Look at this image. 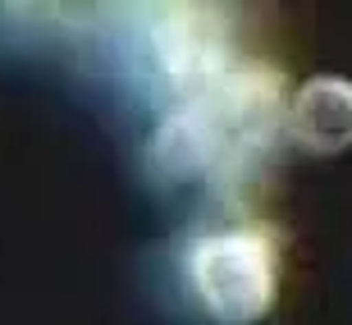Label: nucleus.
Segmentation results:
<instances>
[{
    "mask_svg": "<svg viewBox=\"0 0 352 325\" xmlns=\"http://www.w3.org/2000/svg\"><path fill=\"white\" fill-rule=\"evenodd\" d=\"M288 138L311 156H339L352 147V78H307L284 110Z\"/></svg>",
    "mask_w": 352,
    "mask_h": 325,
    "instance_id": "nucleus-3",
    "label": "nucleus"
},
{
    "mask_svg": "<svg viewBox=\"0 0 352 325\" xmlns=\"http://www.w3.org/2000/svg\"><path fill=\"white\" fill-rule=\"evenodd\" d=\"M224 160V143L210 115L197 101L179 105L174 115H165L146 143V169L160 183H188L197 174H206Z\"/></svg>",
    "mask_w": 352,
    "mask_h": 325,
    "instance_id": "nucleus-4",
    "label": "nucleus"
},
{
    "mask_svg": "<svg viewBox=\"0 0 352 325\" xmlns=\"http://www.w3.org/2000/svg\"><path fill=\"white\" fill-rule=\"evenodd\" d=\"M151 55L165 83L188 92V101L229 74V41L210 10L170 5L151 19Z\"/></svg>",
    "mask_w": 352,
    "mask_h": 325,
    "instance_id": "nucleus-2",
    "label": "nucleus"
},
{
    "mask_svg": "<svg viewBox=\"0 0 352 325\" xmlns=\"http://www.w3.org/2000/svg\"><path fill=\"white\" fill-rule=\"evenodd\" d=\"M188 280L220 325H252L274 302V252L256 229H224L197 238Z\"/></svg>",
    "mask_w": 352,
    "mask_h": 325,
    "instance_id": "nucleus-1",
    "label": "nucleus"
}]
</instances>
